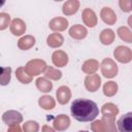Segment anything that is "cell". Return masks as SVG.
Wrapping results in <instances>:
<instances>
[{"label": "cell", "instance_id": "cell-1", "mask_svg": "<svg viewBox=\"0 0 132 132\" xmlns=\"http://www.w3.org/2000/svg\"><path fill=\"white\" fill-rule=\"evenodd\" d=\"M71 116L78 122H92L99 114L98 105L89 99H75L70 106Z\"/></svg>", "mask_w": 132, "mask_h": 132}, {"label": "cell", "instance_id": "cell-2", "mask_svg": "<svg viewBox=\"0 0 132 132\" xmlns=\"http://www.w3.org/2000/svg\"><path fill=\"white\" fill-rule=\"evenodd\" d=\"M117 124L120 132H132V112L123 114Z\"/></svg>", "mask_w": 132, "mask_h": 132}, {"label": "cell", "instance_id": "cell-3", "mask_svg": "<svg viewBox=\"0 0 132 132\" xmlns=\"http://www.w3.org/2000/svg\"><path fill=\"white\" fill-rule=\"evenodd\" d=\"M10 73H11L10 67H1L0 66V85L6 86L9 84Z\"/></svg>", "mask_w": 132, "mask_h": 132}, {"label": "cell", "instance_id": "cell-4", "mask_svg": "<svg viewBox=\"0 0 132 132\" xmlns=\"http://www.w3.org/2000/svg\"><path fill=\"white\" fill-rule=\"evenodd\" d=\"M4 3H5V1H0V7H1L2 5H4Z\"/></svg>", "mask_w": 132, "mask_h": 132}, {"label": "cell", "instance_id": "cell-5", "mask_svg": "<svg viewBox=\"0 0 132 132\" xmlns=\"http://www.w3.org/2000/svg\"><path fill=\"white\" fill-rule=\"evenodd\" d=\"M79 132H88V131H79Z\"/></svg>", "mask_w": 132, "mask_h": 132}]
</instances>
